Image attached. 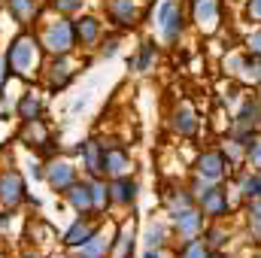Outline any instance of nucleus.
Returning <instances> with one entry per match:
<instances>
[{"label": "nucleus", "mask_w": 261, "mask_h": 258, "mask_svg": "<svg viewBox=\"0 0 261 258\" xmlns=\"http://www.w3.org/2000/svg\"><path fill=\"white\" fill-rule=\"evenodd\" d=\"M164 31L170 40L176 37V6H164Z\"/></svg>", "instance_id": "1"}]
</instances>
